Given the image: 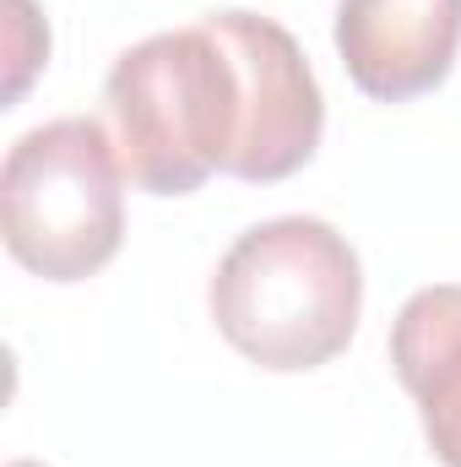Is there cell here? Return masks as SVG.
I'll return each instance as SVG.
<instances>
[{
  "instance_id": "7",
  "label": "cell",
  "mask_w": 461,
  "mask_h": 467,
  "mask_svg": "<svg viewBox=\"0 0 461 467\" xmlns=\"http://www.w3.org/2000/svg\"><path fill=\"white\" fill-rule=\"evenodd\" d=\"M11 467H44V462H11Z\"/></svg>"
},
{
  "instance_id": "2",
  "label": "cell",
  "mask_w": 461,
  "mask_h": 467,
  "mask_svg": "<svg viewBox=\"0 0 461 467\" xmlns=\"http://www.w3.org/2000/svg\"><path fill=\"white\" fill-rule=\"evenodd\" d=\"M207 310L239 358L271 375L321 369L353 343L364 316L358 250L326 218H266L223 250Z\"/></svg>"
},
{
  "instance_id": "4",
  "label": "cell",
  "mask_w": 461,
  "mask_h": 467,
  "mask_svg": "<svg viewBox=\"0 0 461 467\" xmlns=\"http://www.w3.org/2000/svg\"><path fill=\"white\" fill-rule=\"evenodd\" d=\"M337 55L374 104L435 93L461 49V0H337Z\"/></svg>"
},
{
  "instance_id": "5",
  "label": "cell",
  "mask_w": 461,
  "mask_h": 467,
  "mask_svg": "<svg viewBox=\"0 0 461 467\" xmlns=\"http://www.w3.org/2000/svg\"><path fill=\"white\" fill-rule=\"evenodd\" d=\"M391 369L418 402L424 441L461 467V283L418 288L391 321Z\"/></svg>"
},
{
  "instance_id": "3",
  "label": "cell",
  "mask_w": 461,
  "mask_h": 467,
  "mask_svg": "<svg viewBox=\"0 0 461 467\" xmlns=\"http://www.w3.org/2000/svg\"><path fill=\"white\" fill-rule=\"evenodd\" d=\"M125 163L104 119H44L0 163V239L44 283H87L125 239Z\"/></svg>"
},
{
  "instance_id": "1",
  "label": "cell",
  "mask_w": 461,
  "mask_h": 467,
  "mask_svg": "<svg viewBox=\"0 0 461 467\" xmlns=\"http://www.w3.org/2000/svg\"><path fill=\"white\" fill-rule=\"evenodd\" d=\"M119 163L147 196H190L212 174L277 185L326 130L299 38L261 11H212L130 44L104 77Z\"/></svg>"
},
{
  "instance_id": "6",
  "label": "cell",
  "mask_w": 461,
  "mask_h": 467,
  "mask_svg": "<svg viewBox=\"0 0 461 467\" xmlns=\"http://www.w3.org/2000/svg\"><path fill=\"white\" fill-rule=\"evenodd\" d=\"M11 5V82H5V99L16 104L33 82L38 66H49V22L38 16L33 0H5Z\"/></svg>"
}]
</instances>
